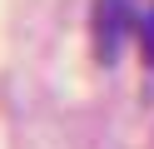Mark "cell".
<instances>
[{
	"instance_id": "obj_1",
	"label": "cell",
	"mask_w": 154,
	"mask_h": 149,
	"mask_svg": "<svg viewBox=\"0 0 154 149\" xmlns=\"http://www.w3.org/2000/svg\"><path fill=\"white\" fill-rule=\"evenodd\" d=\"M124 35H139V15L129 10V0H94V55L104 65L119 60Z\"/></svg>"
},
{
	"instance_id": "obj_2",
	"label": "cell",
	"mask_w": 154,
	"mask_h": 149,
	"mask_svg": "<svg viewBox=\"0 0 154 149\" xmlns=\"http://www.w3.org/2000/svg\"><path fill=\"white\" fill-rule=\"evenodd\" d=\"M139 50H144V65L154 70V5L139 15Z\"/></svg>"
}]
</instances>
